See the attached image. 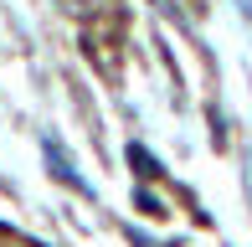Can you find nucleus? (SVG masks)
Listing matches in <instances>:
<instances>
[{"mask_svg": "<svg viewBox=\"0 0 252 247\" xmlns=\"http://www.w3.org/2000/svg\"><path fill=\"white\" fill-rule=\"evenodd\" d=\"M242 10H247V21H252V0H242Z\"/></svg>", "mask_w": 252, "mask_h": 247, "instance_id": "20e7f679", "label": "nucleus"}, {"mask_svg": "<svg viewBox=\"0 0 252 247\" xmlns=\"http://www.w3.org/2000/svg\"><path fill=\"white\" fill-rule=\"evenodd\" d=\"M129 165H134V170H139V175H159L155 154H150V150H139V144H129Z\"/></svg>", "mask_w": 252, "mask_h": 247, "instance_id": "f03ea898", "label": "nucleus"}, {"mask_svg": "<svg viewBox=\"0 0 252 247\" xmlns=\"http://www.w3.org/2000/svg\"><path fill=\"white\" fill-rule=\"evenodd\" d=\"M47 165H52V175H57V181H62V185H72L77 196H93V185H88L83 175L72 170V160L62 154V144H52V139H47Z\"/></svg>", "mask_w": 252, "mask_h": 247, "instance_id": "f257e3e1", "label": "nucleus"}, {"mask_svg": "<svg viewBox=\"0 0 252 247\" xmlns=\"http://www.w3.org/2000/svg\"><path fill=\"white\" fill-rule=\"evenodd\" d=\"M62 5H67V10H93L98 0H62Z\"/></svg>", "mask_w": 252, "mask_h": 247, "instance_id": "7ed1b4c3", "label": "nucleus"}]
</instances>
